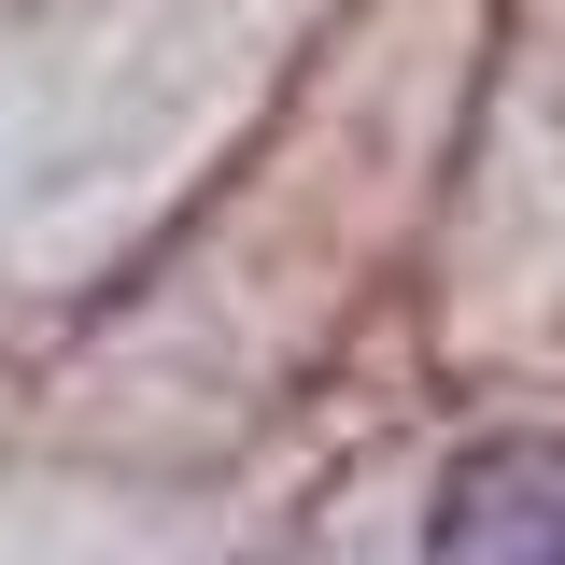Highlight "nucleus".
<instances>
[{"label": "nucleus", "mask_w": 565, "mask_h": 565, "mask_svg": "<svg viewBox=\"0 0 565 565\" xmlns=\"http://www.w3.org/2000/svg\"><path fill=\"white\" fill-rule=\"evenodd\" d=\"M424 565H565V438H481L424 509Z\"/></svg>", "instance_id": "f257e3e1"}]
</instances>
